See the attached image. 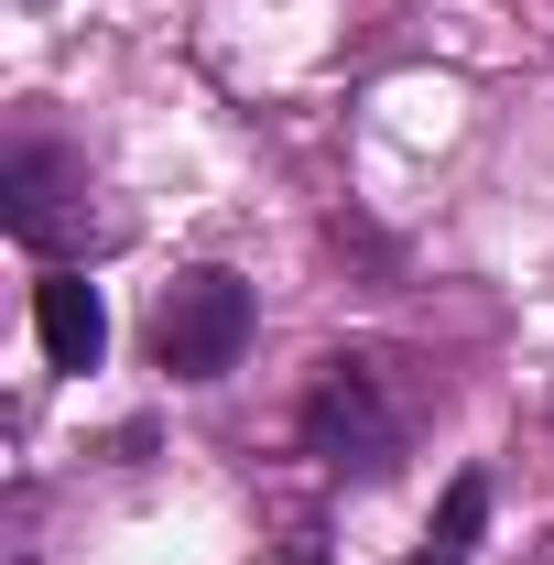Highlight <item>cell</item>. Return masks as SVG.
Masks as SVG:
<instances>
[{"instance_id": "6da1fadb", "label": "cell", "mask_w": 554, "mask_h": 565, "mask_svg": "<svg viewBox=\"0 0 554 565\" xmlns=\"http://www.w3.org/2000/svg\"><path fill=\"white\" fill-rule=\"evenodd\" d=\"M0 228L33 262H76V250L120 239V217L98 207V185H87V163L66 141H11V163H0Z\"/></svg>"}, {"instance_id": "7a4b0ae2", "label": "cell", "mask_w": 554, "mask_h": 565, "mask_svg": "<svg viewBox=\"0 0 554 565\" xmlns=\"http://www.w3.org/2000/svg\"><path fill=\"white\" fill-rule=\"evenodd\" d=\"M305 446L327 457V468H359V479H381L392 457H403V403H392V381H381V359H359V349H338V359H316V381H305Z\"/></svg>"}, {"instance_id": "3957f363", "label": "cell", "mask_w": 554, "mask_h": 565, "mask_svg": "<svg viewBox=\"0 0 554 565\" xmlns=\"http://www.w3.org/2000/svg\"><path fill=\"white\" fill-rule=\"evenodd\" d=\"M251 349V282L196 262V273H174L152 294V359L174 370V381H228Z\"/></svg>"}, {"instance_id": "277c9868", "label": "cell", "mask_w": 554, "mask_h": 565, "mask_svg": "<svg viewBox=\"0 0 554 565\" xmlns=\"http://www.w3.org/2000/svg\"><path fill=\"white\" fill-rule=\"evenodd\" d=\"M33 327H44V359L55 370H98V349H109V305H98V282L76 273V262H55V273L33 282Z\"/></svg>"}, {"instance_id": "5b68a950", "label": "cell", "mask_w": 554, "mask_h": 565, "mask_svg": "<svg viewBox=\"0 0 554 565\" xmlns=\"http://www.w3.org/2000/svg\"><path fill=\"white\" fill-rule=\"evenodd\" d=\"M479 533H489V468H457L446 479V511L424 522V544H414V565H468Z\"/></svg>"}]
</instances>
